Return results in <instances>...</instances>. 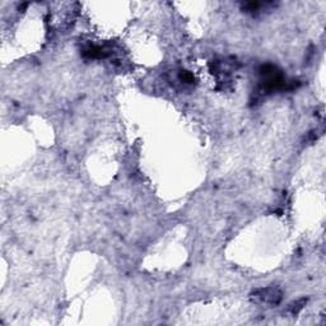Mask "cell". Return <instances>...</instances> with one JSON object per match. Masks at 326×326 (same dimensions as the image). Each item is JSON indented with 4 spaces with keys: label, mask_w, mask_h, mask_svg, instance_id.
<instances>
[{
    "label": "cell",
    "mask_w": 326,
    "mask_h": 326,
    "mask_svg": "<svg viewBox=\"0 0 326 326\" xmlns=\"http://www.w3.org/2000/svg\"><path fill=\"white\" fill-rule=\"evenodd\" d=\"M282 292L275 287H266L260 288L251 293V300L261 305H278L282 301Z\"/></svg>",
    "instance_id": "1"
},
{
    "label": "cell",
    "mask_w": 326,
    "mask_h": 326,
    "mask_svg": "<svg viewBox=\"0 0 326 326\" xmlns=\"http://www.w3.org/2000/svg\"><path fill=\"white\" fill-rule=\"evenodd\" d=\"M306 302H307L306 298H302V300L297 301V302H293L290 306V312L292 313V315H297V313L300 312L301 309L303 308V306L306 305Z\"/></svg>",
    "instance_id": "2"
}]
</instances>
